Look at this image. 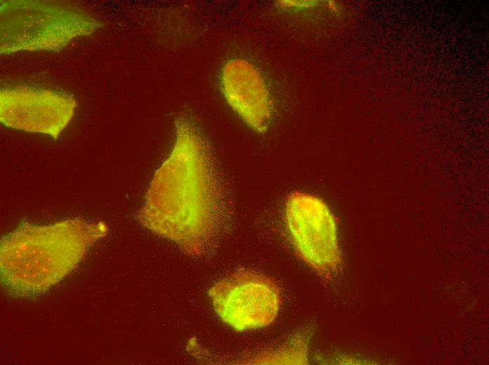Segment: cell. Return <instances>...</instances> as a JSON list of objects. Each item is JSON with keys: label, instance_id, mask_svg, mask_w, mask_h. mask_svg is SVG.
Listing matches in <instances>:
<instances>
[{"label": "cell", "instance_id": "cell-1", "mask_svg": "<svg viewBox=\"0 0 489 365\" xmlns=\"http://www.w3.org/2000/svg\"><path fill=\"white\" fill-rule=\"evenodd\" d=\"M209 146L195 122L183 114L175 121V142L156 171L139 219L155 233L190 254L212 237L221 191Z\"/></svg>", "mask_w": 489, "mask_h": 365}, {"label": "cell", "instance_id": "cell-2", "mask_svg": "<svg viewBox=\"0 0 489 365\" xmlns=\"http://www.w3.org/2000/svg\"><path fill=\"white\" fill-rule=\"evenodd\" d=\"M107 228L102 223L70 219L48 226L23 223L5 236L1 244L4 271L18 274L31 272L39 280L60 279L83 257L92 242L103 237ZM33 274L32 276L33 277Z\"/></svg>", "mask_w": 489, "mask_h": 365}, {"label": "cell", "instance_id": "cell-3", "mask_svg": "<svg viewBox=\"0 0 489 365\" xmlns=\"http://www.w3.org/2000/svg\"><path fill=\"white\" fill-rule=\"evenodd\" d=\"M99 22L79 8L57 3L11 1L1 6V52L55 50L88 35Z\"/></svg>", "mask_w": 489, "mask_h": 365}, {"label": "cell", "instance_id": "cell-4", "mask_svg": "<svg viewBox=\"0 0 489 365\" xmlns=\"http://www.w3.org/2000/svg\"><path fill=\"white\" fill-rule=\"evenodd\" d=\"M285 218L294 246L306 263L320 272L336 267L339 262L336 221L322 199L294 192L288 197Z\"/></svg>", "mask_w": 489, "mask_h": 365}, {"label": "cell", "instance_id": "cell-5", "mask_svg": "<svg viewBox=\"0 0 489 365\" xmlns=\"http://www.w3.org/2000/svg\"><path fill=\"white\" fill-rule=\"evenodd\" d=\"M214 308L226 324L237 331L262 328L276 317L280 297L268 279L251 272L233 274L209 291Z\"/></svg>", "mask_w": 489, "mask_h": 365}, {"label": "cell", "instance_id": "cell-6", "mask_svg": "<svg viewBox=\"0 0 489 365\" xmlns=\"http://www.w3.org/2000/svg\"><path fill=\"white\" fill-rule=\"evenodd\" d=\"M77 103L68 93L32 86L3 88L0 119L6 126L56 139L71 121Z\"/></svg>", "mask_w": 489, "mask_h": 365}, {"label": "cell", "instance_id": "cell-7", "mask_svg": "<svg viewBox=\"0 0 489 365\" xmlns=\"http://www.w3.org/2000/svg\"><path fill=\"white\" fill-rule=\"evenodd\" d=\"M221 88L231 108L251 128L265 133L272 117V101L259 69L244 59L228 60L221 74Z\"/></svg>", "mask_w": 489, "mask_h": 365}]
</instances>
